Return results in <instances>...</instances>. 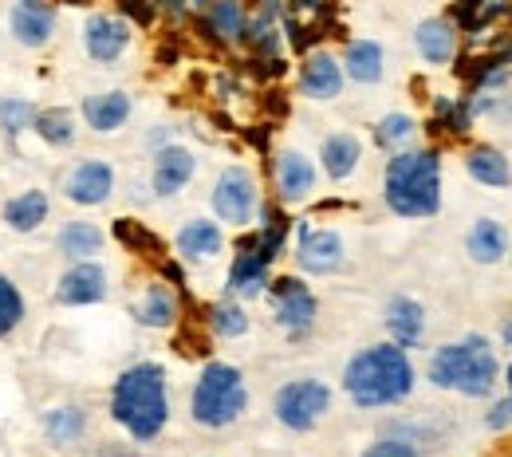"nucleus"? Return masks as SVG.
I'll list each match as a JSON object with an SVG mask.
<instances>
[{"mask_svg":"<svg viewBox=\"0 0 512 457\" xmlns=\"http://www.w3.org/2000/svg\"><path fill=\"white\" fill-rule=\"evenodd\" d=\"M327 410H331V387L323 379H292L272 394V414L292 434L316 430L327 418Z\"/></svg>","mask_w":512,"mask_h":457,"instance_id":"nucleus-6","label":"nucleus"},{"mask_svg":"<svg viewBox=\"0 0 512 457\" xmlns=\"http://www.w3.org/2000/svg\"><path fill=\"white\" fill-rule=\"evenodd\" d=\"M123 12H127L134 24H150L154 20V0H119Z\"/></svg>","mask_w":512,"mask_h":457,"instance_id":"nucleus-38","label":"nucleus"},{"mask_svg":"<svg viewBox=\"0 0 512 457\" xmlns=\"http://www.w3.org/2000/svg\"><path fill=\"white\" fill-rule=\"evenodd\" d=\"M430 383L438 391L465 394V398H485L497 387V355L485 335H465L457 343H446L430 355L426 367Z\"/></svg>","mask_w":512,"mask_h":457,"instance_id":"nucleus-4","label":"nucleus"},{"mask_svg":"<svg viewBox=\"0 0 512 457\" xmlns=\"http://www.w3.org/2000/svg\"><path fill=\"white\" fill-rule=\"evenodd\" d=\"M316 190V166L300 150H280L276 158V194L284 205H300Z\"/></svg>","mask_w":512,"mask_h":457,"instance_id":"nucleus-16","label":"nucleus"},{"mask_svg":"<svg viewBox=\"0 0 512 457\" xmlns=\"http://www.w3.org/2000/svg\"><path fill=\"white\" fill-rule=\"evenodd\" d=\"M193 4H201V8H205V4H209V0H193Z\"/></svg>","mask_w":512,"mask_h":457,"instance_id":"nucleus-41","label":"nucleus"},{"mask_svg":"<svg viewBox=\"0 0 512 457\" xmlns=\"http://www.w3.org/2000/svg\"><path fill=\"white\" fill-rule=\"evenodd\" d=\"M20 324H24V292L0 272V339H8Z\"/></svg>","mask_w":512,"mask_h":457,"instance_id":"nucleus-33","label":"nucleus"},{"mask_svg":"<svg viewBox=\"0 0 512 457\" xmlns=\"http://www.w3.org/2000/svg\"><path fill=\"white\" fill-rule=\"evenodd\" d=\"M79 111H83V123L95 134H115L130 123L134 103L127 91H99V95H87L79 103Z\"/></svg>","mask_w":512,"mask_h":457,"instance_id":"nucleus-17","label":"nucleus"},{"mask_svg":"<svg viewBox=\"0 0 512 457\" xmlns=\"http://www.w3.org/2000/svg\"><path fill=\"white\" fill-rule=\"evenodd\" d=\"M8 32L20 48H48L56 40V8L48 0H16L8 12Z\"/></svg>","mask_w":512,"mask_h":457,"instance_id":"nucleus-12","label":"nucleus"},{"mask_svg":"<svg viewBox=\"0 0 512 457\" xmlns=\"http://www.w3.org/2000/svg\"><path fill=\"white\" fill-rule=\"evenodd\" d=\"M44 434H48V442L56 446V450H67V446H75L83 434H87V410L83 406H52L48 414H44Z\"/></svg>","mask_w":512,"mask_h":457,"instance_id":"nucleus-30","label":"nucleus"},{"mask_svg":"<svg viewBox=\"0 0 512 457\" xmlns=\"http://www.w3.org/2000/svg\"><path fill=\"white\" fill-rule=\"evenodd\" d=\"M268 268H272V261L256 249V237H245L241 249H237V257H233V268H229V296L233 300H256V296H264Z\"/></svg>","mask_w":512,"mask_h":457,"instance_id":"nucleus-14","label":"nucleus"},{"mask_svg":"<svg viewBox=\"0 0 512 457\" xmlns=\"http://www.w3.org/2000/svg\"><path fill=\"white\" fill-rule=\"evenodd\" d=\"M60 190H64L71 205L95 209V205L111 201V194H115V166L103 162V158H83V162H75L64 174Z\"/></svg>","mask_w":512,"mask_h":457,"instance_id":"nucleus-9","label":"nucleus"},{"mask_svg":"<svg viewBox=\"0 0 512 457\" xmlns=\"http://www.w3.org/2000/svg\"><path fill=\"white\" fill-rule=\"evenodd\" d=\"M209 327H213L221 339H237V335L249 331V312L229 296V300H221V304L209 308Z\"/></svg>","mask_w":512,"mask_h":457,"instance_id":"nucleus-32","label":"nucleus"},{"mask_svg":"<svg viewBox=\"0 0 512 457\" xmlns=\"http://www.w3.org/2000/svg\"><path fill=\"white\" fill-rule=\"evenodd\" d=\"M414 383H418L414 363H410L406 347H398V343L363 347L343 367V391L359 410L398 406L414 394Z\"/></svg>","mask_w":512,"mask_h":457,"instance_id":"nucleus-1","label":"nucleus"},{"mask_svg":"<svg viewBox=\"0 0 512 457\" xmlns=\"http://www.w3.org/2000/svg\"><path fill=\"white\" fill-rule=\"evenodd\" d=\"M36 107L28 99H0V134L4 138H20L24 131H32Z\"/></svg>","mask_w":512,"mask_h":457,"instance_id":"nucleus-34","label":"nucleus"},{"mask_svg":"<svg viewBox=\"0 0 512 457\" xmlns=\"http://www.w3.org/2000/svg\"><path fill=\"white\" fill-rule=\"evenodd\" d=\"M414 44H418V56L426 60V64H449L453 60V52H457V28L442 20V16H434V20H422L418 24V32H414Z\"/></svg>","mask_w":512,"mask_h":457,"instance_id":"nucleus-24","label":"nucleus"},{"mask_svg":"<svg viewBox=\"0 0 512 457\" xmlns=\"http://www.w3.org/2000/svg\"><path fill=\"white\" fill-rule=\"evenodd\" d=\"M178 253L186 261H213L221 249H225V233L217 221H205V217H193L178 229Z\"/></svg>","mask_w":512,"mask_h":457,"instance_id":"nucleus-22","label":"nucleus"},{"mask_svg":"<svg viewBox=\"0 0 512 457\" xmlns=\"http://www.w3.org/2000/svg\"><path fill=\"white\" fill-rule=\"evenodd\" d=\"M48 217H52V197L44 194V190H24V194L8 197L4 209H0L4 229H8V233H20V237L44 229Z\"/></svg>","mask_w":512,"mask_h":457,"instance_id":"nucleus-19","label":"nucleus"},{"mask_svg":"<svg viewBox=\"0 0 512 457\" xmlns=\"http://www.w3.org/2000/svg\"><path fill=\"white\" fill-rule=\"evenodd\" d=\"M83 48L95 64H115L130 48V20L111 16V12H95L83 24Z\"/></svg>","mask_w":512,"mask_h":457,"instance_id":"nucleus-13","label":"nucleus"},{"mask_svg":"<svg viewBox=\"0 0 512 457\" xmlns=\"http://www.w3.org/2000/svg\"><path fill=\"white\" fill-rule=\"evenodd\" d=\"M197 174V158L186 146H162L154 154V174H150V186L158 197H178Z\"/></svg>","mask_w":512,"mask_h":457,"instance_id":"nucleus-15","label":"nucleus"},{"mask_svg":"<svg viewBox=\"0 0 512 457\" xmlns=\"http://www.w3.org/2000/svg\"><path fill=\"white\" fill-rule=\"evenodd\" d=\"M205 24H209V32H213L217 40L237 44V40H245V28H249V20H245V4H241V0H209Z\"/></svg>","mask_w":512,"mask_h":457,"instance_id":"nucleus-31","label":"nucleus"},{"mask_svg":"<svg viewBox=\"0 0 512 457\" xmlns=\"http://www.w3.org/2000/svg\"><path fill=\"white\" fill-rule=\"evenodd\" d=\"M134 320L142 327H154V331L174 327V320H178V300H174V292H170L166 284H150V288L138 296V304H134Z\"/></svg>","mask_w":512,"mask_h":457,"instance_id":"nucleus-27","label":"nucleus"},{"mask_svg":"<svg viewBox=\"0 0 512 457\" xmlns=\"http://www.w3.org/2000/svg\"><path fill=\"white\" fill-rule=\"evenodd\" d=\"M249 410L245 375L233 363H205L190 394V418L205 430H225Z\"/></svg>","mask_w":512,"mask_h":457,"instance_id":"nucleus-5","label":"nucleus"},{"mask_svg":"<svg viewBox=\"0 0 512 457\" xmlns=\"http://www.w3.org/2000/svg\"><path fill=\"white\" fill-rule=\"evenodd\" d=\"M414 138V119L410 115H386L375 127V142L383 150H406V142Z\"/></svg>","mask_w":512,"mask_h":457,"instance_id":"nucleus-35","label":"nucleus"},{"mask_svg":"<svg viewBox=\"0 0 512 457\" xmlns=\"http://www.w3.org/2000/svg\"><path fill=\"white\" fill-rule=\"evenodd\" d=\"M343 75H351L355 83H379L386 75V56L383 44L375 40H351L347 52H343Z\"/></svg>","mask_w":512,"mask_h":457,"instance_id":"nucleus-26","label":"nucleus"},{"mask_svg":"<svg viewBox=\"0 0 512 457\" xmlns=\"http://www.w3.org/2000/svg\"><path fill=\"white\" fill-rule=\"evenodd\" d=\"M111 418L127 430L130 442L162 438L170 422V383L162 363H134L111 387Z\"/></svg>","mask_w":512,"mask_h":457,"instance_id":"nucleus-2","label":"nucleus"},{"mask_svg":"<svg viewBox=\"0 0 512 457\" xmlns=\"http://www.w3.org/2000/svg\"><path fill=\"white\" fill-rule=\"evenodd\" d=\"M264 292L272 304V320L288 339H304L316 327L320 304H316V292L300 276H276V280H268Z\"/></svg>","mask_w":512,"mask_h":457,"instance_id":"nucleus-7","label":"nucleus"},{"mask_svg":"<svg viewBox=\"0 0 512 457\" xmlns=\"http://www.w3.org/2000/svg\"><path fill=\"white\" fill-rule=\"evenodd\" d=\"M509 394H512V363H509Z\"/></svg>","mask_w":512,"mask_h":457,"instance_id":"nucleus-40","label":"nucleus"},{"mask_svg":"<svg viewBox=\"0 0 512 457\" xmlns=\"http://www.w3.org/2000/svg\"><path fill=\"white\" fill-rule=\"evenodd\" d=\"M107 268L99 261H71L67 272L56 284V304L64 308H91V304H103L111 284H107Z\"/></svg>","mask_w":512,"mask_h":457,"instance_id":"nucleus-10","label":"nucleus"},{"mask_svg":"<svg viewBox=\"0 0 512 457\" xmlns=\"http://www.w3.org/2000/svg\"><path fill=\"white\" fill-rule=\"evenodd\" d=\"M359 457H422V446L410 434H383V438H375Z\"/></svg>","mask_w":512,"mask_h":457,"instance_id":"nucleus-36","label":"nucleus"},{"mask_svg":"<svg viewBox=\"0 0 512 457\" xmlns=\"http://www.w3.org/2000/svg\"><path fill=\"white\" fill-rule=\"evenodd\" d=\"M115 237H119L123 245H130V249H138V253H142V249H150V253H158V249H162V245H158V237H150V233H146L138 221H130V217L115 221Z\"/></svg>","mask_w":512,"mask_h":457,"instance_id":"nucleus-37","label":"nucleus"},{"mask_svg":"<svg viewBox=\"0 0 512 457\" xmlns=\"http://www.w3.org/2000/svg\"><path fill=\"white\" fill-rule=\"evenodd\" d=\"M300 91L308 99H335L343 91V64L331 52H312L300 71Z\"/></svg>","mask_w":512,"mask_h":457,"instance_id":"nucleus-20","label":"nucleus"},{"mask_svg":"<svg viewBox=\"0 0 512 457\" xmlns=\"http://www.w3.org/2000/svg\"><path fill=\"white\" fill-rule=\"evenodd\" d=\"M107 245V233L95 221H67L64 229L56 233V249L67 264L71 261H95Z\"/></svg>","mask_w":512,"mask_h":457,"instance_id":"nucleus-21","label":"nucleus"},{"mask_svg":"<svg viewBox=\"0 0 512 457\" xmlns=\"http://www.w3.org/2000/svg\"><path fill=\"white\" fill-rule=\"evenodd\" d=\"M465 170H469L473 182H481V186H489V190H509L512 186L509 158H505L501 150H493V146H473V150L465 154Z\"/></svg>","mask_w":512,"mask_h":457,"instance_id":"nucleus-25","label":"nucleus"},{"mask_svg":"<svg viewBox=\"0 0 512 457\" xmlns=\"http://www.w3.org/2000/svg\"><path fill=\"white\" fill-rule=\"evenodd\" d=\"M296 264L308 276H331L343 268V237L335 229H296Z\"/></svg>","mask_w":512,"mask_h":457,"instance_id":"nucleus-11","label":"nucleus"},{"mask_svg":"<svg viewBox=\"0 0 512 457\" xmlns=\"http://www.w3.org/2000/svg\"><path fill=\"white\" fill-rule=\"evenodd\" d=\"M213 213L217 221L233 225V229H245L260 209V190H256V178L249 166H225L213 182Z\"/></svg>","mask_w":512,"mask_h":457,"instance_id":"nucleus-8","label":"nucleus"},{"mask_svg":"<svg viewBox=\"0 0 512 457\" xmlns=\"http://www.w3.org/2000/svg\"><path fill=\"white\" fill-rule=\"evenodd\" d=\"M320 158H323V174L331 178V182H347L355 170H359V158H363V146H359V138L347 131L339 134H327L320 146Z\"/></svg>","mask_w":512,"mask_h":457,"instance_id":"nucleus-23","label":"nucleus"},{"mask_svg":"<svg viewBox=\"0 0 512 457\" xmlns=\"http://www.w3.org/2000/svg\"><path fill=\"white\" fill-rule=\"evenodd\" d=\"M485 422H489V430H509L512 426V394L505 398V402H497V406L489 410V418H485Z\"/></svg>","mask_w":512,"mask_h":457,"instance_id":"nucleus-39","label":"nucleus"},{"mask_svg":"<svg viewBox=\"0 0 512 457\" xmlns=\"http://www.w3.org/2000/svg\"><path fill=\"white\" fill-rule=\"evenodd\" d=\"M383 197L398 217H434L442 209L438 150H394L383 174Z\"/></svg>","mask_w":512,"mask_h":457,"instance_id":"nucleus-3","label":"nucleus"},{"mask_svg":"<svg viewBox=\"0 0 512 457\" xmlns=\"http://www.w3.org/2000/svg\"><path fill=\"white\" fill-rule=\"evenodd\" d=\"M383 324L390 331V343L398 347H418L422 335H426V308L414 300V296H390L383 312Z\"/></svg>","mask_w":512,"mask_h":457,"instance_id":"nucleus-18","label":"nucleus"},{"mask_svg":"<svg viewBox=\"0 0 512 457\" xmlns=\"http://www.w3.org/2000/svg\"><path fill=\"white\" fill-rule=\"evenodd\" d=\"M32 131H36V138H40L44 146L67 150V146L75 142V134H79V123H75V111H71V107H44V111H36Z\"/></svg>","mask_w":512,"mask_h":457,"instance_id":"nucleus-29","label":"nucleus"},{"mask_svg":"<svg viewBox=\"0 0 512 457\" xmlns=\"http://www.w3.org/2000/svg\"><path fill=\"white\" fill-rule=\"evenodd\" d=\"M465 249H469V257H473L477 264H497L501 257H505V249H509V233H505L501 221L481 217V221L469 229Z\"/></svg>","mask_w":512,"mask_h":457,"instance_id":"nucleus-28","label":"nucleus"}]
</instances>
